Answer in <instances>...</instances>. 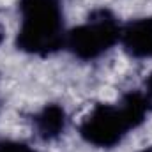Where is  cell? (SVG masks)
Listing matches in <instances>:
<instances>
[{
  "label": "cell",
  "instance_id": "obj_1",
  "mask_svg": "<svg viewBox=\"0 0 152 152\" xmlns=\"http://www.w3.org/2000/svg\"><path fill=\"white\" fill-rule=\"evenodd\" d=\"M152 110L147 92L131 90L115 104H97L80 124V136L97 147L113 149L133 129L140 127Z\"/></svg>",
  "mask_w": 152,
  "mask_h": 152
},
{
  "label": "cell",
  "instance_id": "obj_2",
  "mask_svg": "<svg viewBox=\"0 0 152 152\" xmlns=\"http://www.w3.org/2000/svg\"><path fill=\"white\" fill-rule=\"evenodd\" d=\"M20 51L46 57L66 46L64 12L58 0H20Z\"/></svg>",
  "mask_w": 152,
  "mask_h": 152
},
{
  "label": "cell",
  "instance_id": "obj_3",
  "mask_svg": "<svg viewBox=\"0 0 152 152\" xmlns=\"http://www.w3.org/2000/svg\"><path fill=\"white\" fill-rule=\"evenodd\" d=\"M122 25L108 9L94 11L88 20L66 36V48L80 60H94L120 42Z\"/></svg>",
  "mask_w": 152,
  "mask_h": 152
},
{
  "label": "cell",
  "instance_id": "obj_4",
  "mask_svg": "<svg viewBox=\"0 0 152 152\" xmlns=\"http://www.w3.org/2000/svg\"><path fill=\"white\" fill-rule=\"evenodd\" d=\"M120 42L134 58H152V18L131 21L122 27Z\"/></svg>",
  "mask_w": 152,
  "mask_h": 152
},
{
  "label": "cell",
  "instance_id": "obj_5",
  "mask_svg": "<svg viewBox=\"0 0 152 152\" xmlns=\"http://www.w3.org/2000/svg\"><path fill=\"white\" fill-rule=\"evenodd\" d=\"M34 126H36L37 134L44 142L57 140L66 131V126H67L66 110L60 104H55V103L46 104L39 113H36Z\"/></svg>",
  "mask_w": 152,
  "mask_h": 152
},
{
  "label": "cell",
  "instance_id": "obj_6",
  "mask_svg": "<svg viewBox=\"0 0 152 152\" xmlns=\"http://www.w3.org/2000/svg\"><path fill=\"white\" fill-rule=\"evenodd\" d=\"M0 152H37V151H34L27 143L7 140V142H0Z\"/></svg>",
  "mask_w": 152,
  "mask_h": 152
},
{
  "label": "cell",
  "instance_id": "obj_7",
  "mask_svg": "<svg viewBox=\"0 0 152 152\" xmlns=\"http://www.w3.org/2000/svg\"><path fill=\"white\" fill-rule=\"evenodd\" d=\"M145 92L149 94V97L152 99V75L147 78V81H145Z\"/></svg>",
  "mask_w": 152,
  "mask_h": 152
},
{
  "label": "cell",
  "instance_id": "obj_8",
  "mask_svg": "<svg viewBox=\"0 0 152 152\" xmlns=\"http://www.w3.org/2000/svg\"><path fill=\"white\" fill-rule=\"evenodd\" d=\"M0 41H2V30H0Z\"/></svg>",
  "mask_w": 152,
  "mask_h": 152
},
{
  "label": "cell",
  "instance_id": "obj_9",
  "mask_svg": "<svg viewBox=\"0 0 152 152\" xmlns=\"http://www.w3.org/2000/svg\"><path fill=\"white\" fill-rule=\"evenodd\" d=\"M145 152H152V149H149V151H145Z\"/></svg>",
  "mask_w": 152,
  "mask_h": 152
}]
</instances>
